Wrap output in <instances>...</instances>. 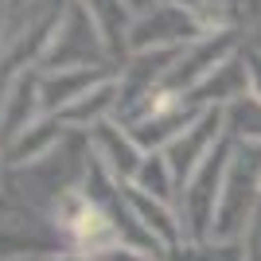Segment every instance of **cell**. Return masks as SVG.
<instances>
[]
</instances>
